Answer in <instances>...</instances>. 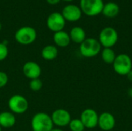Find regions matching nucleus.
<instances>
[{"label":"nucleus","mask_w":132,"mask_h":131,"mask_svg":"<svg viewBox=\"0 0 132 131\" xmlns=\"http://www.w3.org/2000/svg\"><path fill=\"white\" fill-rule=\"evenodd\" d=\"M31 127L32 131H51L53 129V123L48 113L39 112L32 117Z\"/></svg>","instance_id":"1"},{"label":"nucleus","mask_w":132,"mask_h":131,"mask_svg":"<svg viewBox=\"0 0 132 131\" xmlns=\"http://www.w3.org/2000/svg\"><path fill=\"white\" fill-rule=\"evenodd\" d=\"M37 37L36 30L31 26L20 27L15 33V39L20 45H30L33 43Z\"/></svg>","instance_id":"2"},{"label":"nucleus","mask_w":132,"mask_h":131,"mask_svg":"<svg viewBox=\"0 0 132 131\" xmlns=\"http://www.w3.org/2000/svg\"><path fill=\"white\" fill-rule=\"evenodd\" d=\"M101 51V45L99 41L94 38L86 39L80 46V52L81 55L86 58H92L96 56Z\"/></svg>","instance_id":"3"},{"label":"nucleus","mask_w":132,"mask_h":131,"mask_svg":"<svg viewBox=\"0 0 132 131\" xmlns=\"http://www.w3.org/2000/svg\"><path fill=\"white\" fill-rule=\"evenodd\" d=\"M103 0H80V8L84 14L87 16H96L102 12L104 7Z\"/></svg>","instance_id":"4"},{"label":"nucleus","mask_w":132,"mask_h":131,"mask_svg":"<svg viewBox=\"0 0 132 131\" xmlns=\"http://www.w3.org/2000/svg\"><path fill=\"white\" fill-rule=\"evenodd\" d=\"M118 40V34L117 30L113 27L104 28L99 34V42L104 48L113 47Z\"/></svg>","instance_id":"5"},{"label":"nucleus","mask_w":132,"mask_h":131,"mask_svg":"<svg viewBox=\"0 0 132 131\" xmlns=\"http://www.w3.org/2000/svg\"><path fill=\"white\" fill-rule=\"evenodd\" d=\"M113 66L116 73L121 76H126L132 69L131 59L125 53L119 54L116 56Z\"/></svg>","instance_id":"6"},{"label":"nucleus","mask_w":132,"mask_h":131,"mask_svg":"<svg viewBox=\"0 0 132 131\" xmlns=\"http://www.w3.org/2000/svg\"><path fill=\"white\" fill-rule=\"evenodd\" d=\"M8 106L12 113L15 114H22L27 111L29 108V103L25 97L15 94L9 99Z\"/></svg>","instance_id":"7"},{"label":"nucleus","mask_w":132,"mask_h":131,"mask_svg":"<svg viewBox=\"0 0 132 131\" xmlns=\"http://www.w3.org/2000/svg\"><path fill=\"white\" fill-rule=\"evenodd\" d=\"M65 25L66 20L60 12H53L46 19V26L53 32L63 30Z\"/></svg>","instance_id":"8"},{"label":"nucleus","mask_w":132,"mask_h":131,"mask_svg":"<svg viewBox=\"0 0 132 131\" xmlns=\"http://www.w3.org/2000/svg\"><path fill=\"white\" fill-rule=\"evenodd\" d=\"M51 119L53 125L60 127H67L71 121L70 113L64 109H57L54 110L51 114Z\"/></svg>","instance_id":"9"},{"label":"nucleus","mask_w":132,"mask_h":131,"mask_svg":"<svg viewBox=\"0 0 132 131\" xmlns=\"http://www.w3.org/2000/svg\"><path fill=\"white\" fill-rule=\"evenodd\" d=\"M99 115L93 109H86L80 114V120L84 124L85 128L93 129L98 125Z\"/></svg>","instance_id":"10"},{"label":"nucleus","mask_w":132,"mask_h":131,"mask_svg":"<svg viewBox=\"0 0 132 131\" xmlns=\"http://www.w3.org/2000/svg\"><path fill=\"white\" fill-rule=\"evenodd\" d=\"M65 19L66 21L68 22H77L80 19L82 16V11L80 8V6H77L76 5L70 4L66 5L61 13Z\"/></svg>","instance_id":"11"},{"label":"nucleus","mask_w":132,"mask_h":131,"mask_svg":"<svg viewBox=\"0 0 132 131\" xmlns=\"http://www.w3.org/2000/svg\"><path fill=\"white\" fill-rule=\"evenodd\" d=\"M22 73L29 80L39 78L42 69L40 66L34 61H28L22 66Z\"/></svg>","instance_id":"12"},{"label":"nucleus","mask_w":132,"mask_h":131,"mask_svg":"<svg viewBox=\"0 0 132 131\" xmlns=\"http://www.w3.org/2000/svg\"><path fill=\"white\" fill-rule=\"evenodd\" d=\"M116 120L114 115L108 112L102 113L98 118L99 127L104 131H110L115 127Z\"/></svg>","instance_id":"13"},{"label":"nucleus","mask_w":132,"mask_h":131,"mask_svg":"<svg viewBox=\"0 0 132 131\" xmlns=\"http://www.w3.org/2000/svg\"><path fill=\"white\" fill-rule=\"evenodd\" d=\"M53 39V42L56 44V46L61 47V48L68 46L71 41L70 35L63 30L54 32Z\"/></svg>","instance_id":"14"},{"label":"nucleus","mask_w":132,"mask_h":131,"mask_svg":"<svg viewBox=\"0 0 132 131\" xmlns=\"http://www.w3.org/2000/svg\"><path fill=\"white\" fill-rule=\"evenodd\" d=\"M16 122L15 117L11 111H3L0 113V126L4 128L12 127Z\"/></svg>","instance_id":"15"},{"label":"nucleus","mask_w":132,"mask_h":131,"mask_svg":"<svg viewBox=\"0 0 132 131\" xmlns=\"http://www.w3.org/2000/svg\"><path fill=\"white\" fill-rule=\"evenodd\" d=\"M70 40L75 43L81 44L87 38H86V32L84 29L80 26H74L71 29L70 33Z\"/></svg>","instance_id":"16"},{"label":"nucleus","mask_w":132,"mask_h":131,"mask_svg":"<svg viewBox=\"0 0 132 131\" xmlns=\"http://www.w3.org/2000/svg\"><path fill=\"white\" fill-rule=\"evenodd\" d=\"M119 12V5L115 2H109L104 5L101 13L107 18H114L118 15Z\"/></svg>","instance_id":"17"},{"label":"nucleus","mask_w":132,"mask_h":131,"mask_svg":"<svg viewBox=\"0 0 132 131\" xmlns=\"http://www.w3.org/2000/svg\"><path fill=\"white\" fill-rule=\"evenodd\" d=\"M58 56V49L54 45H47L41 50V56L43 59L51 61L55 59Z\"/></svg>","instance_id":"18"},{"label":"nucleus","mask_w":132,"mask_h":131,"mask_svg":"<svg viewBox=\"0 0 132 131\" xmlns=\"http://www.w3.org/2000/svg\"><path fill=\"white\" fill-rule=\"evenodd\" d=\"M116 54L111 48H104L101 51V57L107 64H113L116 59Z\"/></svg>","instance_id":"19"},{"label":"nucleus","mask_w":132,"mask_h":131,"mask_svg":"<svg viewBox=\"0 0 132 131\" xmlns=\"http://www.w3.org/2000/svg\"><path fill=\"white\" fill-rule=\"evenodd\" d=\"M68 126L71 131H84L85 130V127L80 119L71 120Z\"/></svg>","instance_id":"20"},{"label":"nucleus","mask_w":132,"mask_h":131,"mask_svg":"<svg viewBox=\"0 0 132 131\" xmlns=\"http://www.w3.org/2000/svg\"><path fill=\"white\" fill-rule=\"evenodd\" d=\"M43 81L39 79V78H36V79H33V80H30L29 82V88L30 90H32V91H39L42 89L43 87Z\"/></svg>","instance_id":"21"},{"label":"nucleus","mask_w":132,"mask_h":131,"mask_svg":"<svg viewBox=\"0 0 132 131\" xmlns=\"http://www.w3.org/2000/svg\"><path fill=\"white\" fill-rule=\"evenodd\" d=\"M9 55V49L5 43L0 42V62L5 60Z\"/></svg>","instance_id":"22"},{"label":"nucleus","mask_w":132,"mask_h":131,"mask_svg":"<svg viewBox=\"0 0 132 131\" xmlns=\"http://www.w3.org/2000/svg\"><path fill=\"white\" fill-rule=\"evenodd\" d=\"M9 81L8 75L2 71H0V88H2L6 86Z\"/></svg>","instance_id":"23"},{"label":"nucleus","mask_w":132,"mask_h":131,"mask_svg":"<svg viewBox=\"0 0 132 131\" xmlns=\"http://www.w3.org/2000/svg\"><path fill=\"white\" fill-rule=\"evenodd\" d=\"M61 0H46V2L51 5H56L60 3Z\"/></svg>","instance_id":"24"},{"label":"nucleus","mask_w":132,"mask_h":131,"mask_svg":"<svg viewBox=\"0 0 132 131\" xmlns=\"http://www.w3.org/2000/svg\"><path fill=\"white\" fill-rule=\"evenodd\" d=\"M127 76V77H128V80H129V81H131L132 82V69L126 75Z\"/></svg>","instance_id":"25"},{"label":"nucleus","mask_w":132,"mask_h":131,"mask_svg":"<svg viewBox=\"0 0 132 131\" xmlns=\"http://www.w3.org/2000/svg\"><path fill=\"white\" fill-rule=\"evenodd\" d=\"M51 131H63V130H62L61 129H59V128H56V129H54V128H53V129Z\"/></svg>","instance_id":"26"},{"label":"nucleus","mask_w":132,"mask_h":131,"mask_svg":"<svg viewBox=\"0 0 132 131\" xmlns=\"http://www.w3.org/2000/svg\"><path fill=\"white\" fill-rule=\"evenodd\" d=\"M129 94H130V95L132 97V89L131 90H130V91H129Z\"/></svg>","instance_id":"27"},{"label":"nucleus","mask_w":132,"mask_h":131,"mask_svg":"<svg viewBox=\"0 0 132 131\" xmlns=\"http://www.w3.org/2000/svg\"><path fill=\"white\" fill-rule=\"evenodd\" d=\"M63 1H65V2H72L73 0H63Z\"/></svg>","instance_id":"28"},{"label":"nucleus","mask_w":132,"mask_h":131,"mask_svg":"<svg viewBox=\"0 0 132 131\" xmlns=\"http://www.w3.org/2000/svg\"><path fill=\"white\" fill-rule=\"evenodd\" d=\"M2 30V24L0 23V31Z\"/></svg>","instance_id":"29"},{"label":"nucleus","mask_w":132,"mask_h":131,"mask_svg":"<svg viewBox=\"0 0 132 131\" xmlns=\"http://www.w3.org/2000/svg\"><path fill=\"white\" fill-rule=\"evenodd\" d=\"M0 131H2V127H1V126H0Z\"/></svg>","instance_id":"30"}]
</instances>
